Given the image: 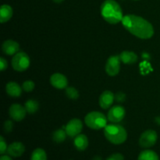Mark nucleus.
Instances as JSON below:
<instances>
[{
    "label": "nucleus",
    "mask_w": 160,
    "mask_h": 160,
    "mask_svg": "<svg viewBox=\"0 0 160 160\" xmlns=\"http://www.w3.org/2000/svg\"><path fill=\"white\" fill-rule=\"evenodd\" d=\"M121 22L127 31L139 38H151L154 34V28L152 23L142 17L132 14L126 15Z\"/></svg>",
    "instance_id": "f257e3e1"
},
{
    "label": "nucleus",
    "mask_w": 160,
    "mask_h": 160,
    "mask_svg": "<svg viewBox=\"0 0 160 160\" xmlns=\"http://www.w3.org/2000/svg\"><path fill=\"white\" fill-rule=\"evenodd\" d=\"M101 14L103 19L111 24L118 23L123 18L121 7L115 0H106L101 6Z\"/></svg>",
    "instance_id": "f03ea898"
},
{
    "label": "nucleus",
    "mask_w": 160,
    "mask_h": 160,
    "mask_svg": "<svg viewBox=\"0 0 160 160\" xmlns=\"http://www.w3.org/2000/svg\"><path fill=\"white\" fill-rule=\"evenodd\" d=\"M104 134L106 138L114 145L123 144L128 138V133L125 128L114 123L105 127Z\"/></svg>",
    "instance_id": "7ed1b4c3"
},
{
    "label": "nucleus",
    "mask_w": 160,
    "mask_h": 160,
    "mask_svg": "<svg viewBox=\"0 0 160 160\" xmlns=\"http://www.w3.org/2000/svg\"><path fill=\"white\" fill-rule=\"evenodd\" d=\"M86 125L91 129L100 130L105 128L107 123V119L106 116L100 112H91L84 118Z\"/></svg>",
    "instance_id": "20e7f679"
},
{
    "label": "nucleus",
    "mask_w": 160,
    "mask_h": 160,
    "mask_svg": "<svg viewBox=\"0 0 160 160\" xmlns=\"http://www.w3.org/2000/svg\"><path fill=\"white\" fill-rule=\"evenodd\" d=\"M30 66V58L27 53L18 52L12 59V67L16 71L23 72Z\"/></svg>",
    "instance_id": "39448f33"
},
{
    "label": "nucleus",
    "mask_w": 160,
    "mask_h": 160,
    "mask_svg": "<svg viewBox=\"0 0 160 160\" xmlns=\"http://www.w3.org/2000/svg\"><path fill=\"white\" fill-rule=\"evenodd\" d=\"M158 139L157 133L153 130H147L143 132L139 139V145L142 148H151L156 143Z\"/></svg>",
    "instance_id": "423d86ee"
},
{
    "label": "nucleus",
    "mask_w": 160,
    "mask_h": 160,
    "mask_svg": "<svg viewBox=\"0 0 160 160\" xmlns=\"http://www.w3.org/2000/svg\"><path fill=\"white\" fill-rule=\"evenodd\" d=\"M120 56H113L109 58L106 64V71L109 76H116L120 70Z\"/></svg>",
    "instance_id": "0eeeda50"
},
{
    "label": "nucleus",
    "mask_w": 160,
    "mask_h": 160,
    "mask_svg": "<svg viewBox=\"0 0 160 160\" xmlns=\"http://www.w3.org/2000/svg\"><path fill=\"white\" fill-rule=\"evenodd\" d=\"M82 122L78 119H73L67 123L65 127V131L67 135L70 138H75L78 134H81L82 131Z\"/></svg>",
    "instance_id": "6e6552de"
},
{
    "label": "nucleus",
    "mask_w": 160,
    "mask_h": 160,
    "mask_svg": "<svg viewBox=\"0 0 160 160\" xmlns=\"http://www.w3.org/2000/svg\"><path fill=\"white\" fill-rule=\"evenodd\" d=\"M125 117V109L121 106H114L108 112V120L111 123H117L123 120Z\"/></svg>",
    "instance_id": "1a4fd4ad"
},
{
    "label": "nucleus",
    "mask_w": 160,
    "mask_h": 160,
    "mask_svg": "<svg viewBox=\"0 0 160 160\" xmlns=\"http://www.w3.org/2000/svg\"><path fill=\"white\" fill-rule=\"evenodd\" d=\"M9 116L15 121H21L26 116L27 110L25 107L20 104H12L9 107Z\"/></svg>",
    "instance_id": "9d476101"
},
{
    "label": "nucleus",
    "mask_w": 160,
    "mask_h": 160,
    "mask_svg": "<svg viewBox=\"0 0 160 160\" xmlns=\"http://www.w3.org/2000/svg\"><path fill=\"white\" fill-rule=\"evenodd\" d=\"M50 82L52 85L57 89H63L67 88L68 81L67 78L62 73H56L52 74L50 78Z\"/></svg>",
    "instance_id": "9b49d317"
},
{
    "label": "nucleus",
    "mask_w": 160,
    "mask_h": 160,
    "mask_svg": "<svg viewBox=\"0 0 160 160\" xmlns=\"http://www.w3.org/2000/svg\"><path fill=\"white\" fill-rule=\"evenodd\" d=\"M25 152V146L21 142H16L8 146L7 153L11 157L17 158L21 156Z\"/></svg>",
    "instance_id": "f8f14e48"
},
{
    "label": "nucleus",
    "mask_w": 160,
    "mask_h": 160,
    "mask_svg": "<svg viewBox=\"0 0 160 160\" xmlns=\"http://www.w3.org/2000/svg\"><path fill=\"white\" fill-rule=\"evenodd\" d=\"M2 49L5 54L8 56H12L17 54L20 49V45L13 40H7L3 42Z\"/></svg>",
    "instance_id": "ddd939ff"
},
{
    "label": "nucleus",
    "mask_w": 160,
    "mask_h": 160,
    "mask_svg": "<svg viewBox=\"0 0 160 160\" xmlns=\"http://www.w3.org/2000/svg\"><path fill=\"white\" fill-rule=\"evenodd\" d=\"M115 100V95L110 91H105L99 97V105L102 109H106L112 106Z\"/></svg>",
    "instance_id": "4468645a"
},
{
    "label": "nucleus",
    "mask_w": 160,
    "mask_h": 160,
    "mask_svg": "<svg viewBox=\"0 0 160 160\" xmlns=\"http://www.w3.org/2000/svg\"><path fill=\"white\" fill-rule=\"evenodd\" d=\"M73 145L78 151H84L88 146V139L84 134H78L74 138Z\"/></svg>",
    "instance_id": "2eb2a0df"
},
{
    "label": "nucleus",
    "mask_w": 160,
    "mask_h": 160,
    "mask_svg": "<svg viewBox=\"0 0 160 160\" xmlns=\"http://www.w3.org/2000/svg\"><path fill=\"white\" fill-rule=\"evenodd\" d=\"M22 88L17 83L9 82L6 86V93L11 97H19L22 94Z\"/></svg>",
    "instance_id": "dca6fc26"
},
{
    "label": "nucleus",
    "mask_w": 160,
    "mask_h": 160,
    "mask_svg": "<svg viewBox=\"0 0 160 160\" xmlns=\"http://www.w3.org/2000/svg\"><path fill=\"white\" fill-rule=\"evenodd\" d=\"M12 13L13 12H12V9L10 6L6 4L2 5L0 9V22L2 23L7 22L11 19Z\"/></svg>",
    "instance_id": "f3484780"
},
{
    "label": "nucleus",
    "mask_w": 160,
    "mask_h": 160,
    "mask_svg": "<svg viewBox=\"0 0 160 160\" xmlns=\"http://www.w3.org/2000/svg\"><path fill=\"white\" fill-rule=\"evenodd\" d=\"M120 60L125 64H134L138 61V56L133 52L124 51L120 55Z\"/></svg>",
    "instance_id": "a211bd4d"
},
{
    "label": "nucleus",
    "mask_w": 160,
    "mask_h": 160,
    "mask_svg": "<svg viewBox=\"0 0 160 160\" xmlns=\"http://www.w3.org/2000/svg\"><path fill=\"white\" fill-rule=\"evenodd\" d=\"M138 160H159V158L152 150H144L140 153Z\"/></svg>",
    "instance_id": "6ab92c4d"
},
{
    "label": "nucleus",
    "mask_w": 160,
    "mask_h": 160,
    "mask_svg": "<svg viewBox=\"0 0 160 160\" xmlns=\"http://www.w3.org/2000/svg\"><path fill=\"white\" fill-rule=\"evenodd\" d=\"M67 134L65 130L58 129L56 131H54L52 134V140L56 143H62L66 140Z\"/></svg>",
    "instance_id": "aec40b11"
},
{
    "label": "nucleus",
    "mask_w": 160,
    "mask_h": 160,
    "mask_svg": "<svg viewBox=\"0 0 160 160\" xmlns=\"http://www.w3.org/2000/svg\"><path fill=\"white\" fill-rule=\"evenodd\" d=\"M24 107L26 109L27 112H28L30 114H33L38 111V109L39 108V104L35 100L30 99L26 102Z\"/></svg>",
    "instance_id": "412c9836"
},
{
    "label": "nucleus",
    "mask_w": 160,
    "mask_h": 160,
    "mask_svg": "<svg viewBox=\"0 0 160 160\" xmlns=\"http://www.w3.org/2000/svg\"><path fill=\"white\" fill-rule=\"evenodd\" d=\"M31 160H47L46 152L42 148H36L31 154Z\"/></svg>",
    "instance_id": "4be33fe9"
},
{
    "label": "nucleus",
    "mask_w": 160,
    "mask_h": 160,
    "mask_svg": "<svg viewBox=\"0 0 160 160\" xmlns=\"http://www.w3.org/2000/svg\"><path fill=\"white\" fill-rule=\"evenodd\" d=\"M66 95H67V98L72 100H76L79 98V92L73 87L66 88Z\"/></svg>",
    "instance_id": "5701e85b"
},
{
    "label": "nucleus",
    "mask_w": 160,
    "mask_h": 160,
    "mask_svg": "<svg viewBox=\"0 0 160 160\" xmlns=\"http://www.w3.org/2000/svg\"><path fill=\"white\" fill-rule=\"evenodd\" d=\"M34 83L31 81H26L23 83V85H22V88L24 92H30L31 91L34 90Z\"/></svg>",
    "instance_id": "b1692460"
},
{
    "label": "nucleus",
    "mask_w": 160,
    "mask_h": 160,
    "mask_svg": "<svg viewBox=\"0 0 160 160\" xmlns=\"http://www.w3.org/2000/svg\"><path fill=\"white\" fill-rule=\"evenodd\" d=\"M8 146L6 145V142H5L3 137H0V154L4 155L7 152Z\"/></svg>",
    "instance_id": "393cba45"
},
{
    "label": "nucleus",
    "mask_w": 160,
    "mask_h": 160,
    "mask_svg": "<svg viewBox=\"0 0 160 160\" xmlns=\"http://www.w3.org/2000/svg\"><path fill=\"white\" fill-rule=\"evenodd\" d=\"M115 100L117 102H123L126 100V95L123 92H117L115 95Z\"/></svg>",
    "instance_id": "a878e982"
},
{
    "label": "nucleus",
    "mask_w": 160,
    "mask_h": 160,
    "mask_svg": "<svg viewBox=\"0 0 160 160\" xmlns=\"http://www.w3.org/2000/svg\"><path fill=\"white\" fill-rule=\"evenodd\" d=\"M12 127H13V124H12V122L10 121V120H6L4 123V131L5 132L9 133L12 131Z\"/></svg>",
    "instance_id": "bb28decb"
},
{
    "label": "nucleus",
    "mask_w": 160,
    "mask_h": 160,
    "mask_svg": "<svg viewBox=\"0 0 160 160\" xmlns=\"http://www.w3.org/2000/svg\"><path fill=\"white\" fill-rule=\"evenodd\" d=\"M106 160H124V157L120 153H114L106 159Z\"/></svg>",
    "instance_id": "cd10ccee"
},
{
    "label": "nucleus",
    "mask_w": 160,
    "mask_h": 160,
    "mask_svg": "<svg viewBox=\"0 0 160 160\" xmlns=\"http://www.w3.org/2000/svg\"><path fill=\"white\" fill-rule=\"evenodd\" d=\"M7 61H6L4 58H0V70H1L2 71H3V70H5L7 68Z\"/></svg>",
    "instance_id": "c85d7f7f"
},
{
    "label": "nucleus",
    "mask_w": 160,
    "mask_h": 160,
    "mask_svg": "<svg viewBox=\"0 0 160 160\" xmlns=\"http://www.w3.org/2000/svg\"><path fill=\"white\" fill-rule=\"evenodd\" d=\"M0 160H12L10 156H6V155H2L0 158Z\"/></svg>",
    "instance_id": "c756f323"
},
{
    "label": "nucleus",
    "mask_w": 160,
    "mask_h": 160,
    "mask_svg": "<svg viewBox=\"0 0 160 160\" xmlns=\"http://www.w3.org/2000/svg\"><path fill=\"white\" fill-rule=\"evenodd\" d=\"M92 160H102V159L101 157H100V156H95V157L93 158V159H92Z\"/></svg>",
    "instance_id": "7c9ffc66"
},
{
    "label": "nucleus",
    "mask_w": 160,
    "mask_h": 160,
    "mask_svg": "<svg viewBox=\"0 0 160 160\" xmlns=\"http://www.w3.org/2000/svg\"><path fill=\"white\" fill-rule=\"evenodd\" d=\"M53 2H56V3H60V2H63L64 0H52Z\"/></svg>",
    "instance_id": "2f4dec72"
},
{
    "label": "nucleus",
    "mask_w": 160,
    "mask_h": 160,
    "mask_svg": "<svg viewBox=\"0 0 160 160\" xmlns=\"http://www.w3.org/2000/svg\"><path fill=\"white\" fill-rule=\"evenodd\" d=\"M156 120V122H157V123H159V124H160V117H157Z\"/></svg>",
    "instance_id": "473e14b6"
}]
</instances>
